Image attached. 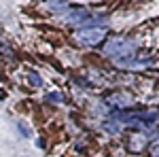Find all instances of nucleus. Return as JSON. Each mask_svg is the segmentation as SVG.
<instances>
[{"instance_id":"obj_1","label":"nucleus","mask_w":159,"mask_h":157,"mask_svg":"<svg viewBox=\"0 0 159 157\" xmlns=\"http://www.w3.org/2000/svg\"><path fill=\"white\" fill-rule=\"evenodd\" d=\"M136 51L134 40H127V38H110L104 45V53L106 55H112V58H129Z\"/></svg>"},{"instance_id":"obj_2","label":"nucleus","mask_w":159,"mask_h":157,"mask_svg":"<svg viewBox=\"0 0 159 157\" xmlns=\"http://www.w3.org/2000/svg\"><path fill=\"white\" fill-rule=\"evenodd\" d=\"M74 38L83 45H98L104 38V30L102 28H81V30H76Z\"/></svg>"},{"instance_id":"obj_3","label":"nucleus","mask_w":159,"mask_h":157,"mask_svg":"<svg viewBox=\"0 0 159 157\" xmlns=\"http://www.w3.org/2000/svg\"><path fill=\"white\" fill-rule=\"evenodd\" d=\"M106 102H108L110 106H115V109H127V106L134 104V98L127 96V94H115V96H110Z\"/></svg>"},{"instance_id":"obj_4","label":"nucleus","mask_w":159,"mask_h":157,"mask_svg":"<svg viewBox=\"0 0 159 157\" xmlns=\"http://www.w3.org/2000/svg\"><path fill=\"white\" fill-rule=\"evenodd\" d=\"M87 19H89V11H85V9H76V11H72L70 15H68V21L70 24H85Z\"/></svg>"},{"instance_id":"obj_5","label":"nucleus","mask_w":159,"mask_h":157,"mask_svg":"<svg viewBox=\"0 0 159 157\" xmlns=\"http://www.w3.org/2000/svg\"><path fill=\"white\" fill-rule=\"evenodd\" d=\"M142 145H144V138H140V136H134V138L129 140V146H132L134 151H138V149H142Z\"/></svg>"},{"instance_id":"obj_6","label":"nucleus","mask_w":159,"mask_h":157,"mask_svg":"<svg viewBox=\"0 0 159 157\" xmlns=\"http://www.w3.org/2000/svg\"><path fill=\"white\" fill-rule=\"evenodd\" d=\"M47 2L51 4V9H53V11H60V9H66V4H68L66 0H47Z\"/></svg>"},{"instance_id":"obj_7","label":"nucleus","mask_w":159,"mask_h":157,"mask_svg":"<svg viewBox=\"0 0 159 157\" xmlns=\"http://www.w3.org/2000/svg\"><path fill=\"white\" fill-rule=\"evenodd\" d=\"M30 83L32 85H40V79H38L36 74H30Z\"/></svg>"},{"instance_id":"obj_8","label":"nucleus","mask_w":159,"mask_h":157,"mask_svg":"<svg viewBox=\"0 0 159 157\" xmlns=\"http://www.w3.org/2000/svg\"><path fill=\"white\" fill-rule=\"evenodd\" d=\"M49 100H55V102H60L61 98H60V94H49Z\"/></svg>"},{"instance_id":"obj_9","label":"nucleus","mask_w":159,"mask_h":157,"mask_svg":"<svg viewBox=\"0 0 159 157\" xmlns=\"http://www.w3.org/2000/svg\"><path fill=\"white\" fill-rule=\"evenodd\" d=\"M153 157H159V146H155V149H153Z\"/></svg>"}]
</instances>
